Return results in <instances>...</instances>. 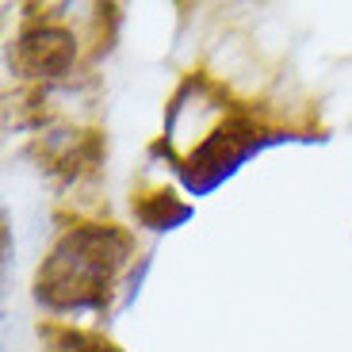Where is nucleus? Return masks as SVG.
<instances>
[{
	"label": "nucleus",
	"instance_id": "obj_1",
	"mask_svg": "<svg viewBox=\"0 0 352 352\" xmlns=\"http://www.w3.org/2000/svg\"><path fill=\"white\" fill-rule=\"evenodd\" d=\"M126 253H131V238L115 226L69 230L38 268V299L58 310L96 307V302H104L107 283H111L115 268L123 264Z\"/></svg>",
	"mask_w": 352,
	"mask_h": 352
},
{
	"label": "nucleus",
	"instance_id": "obj_2",
	"mask_svg": "<svg viewBox=\"0 0 352 352\" xmlns=\"http://www.w3.org/2000/svg\"><path fill=\"white\" fill-rule=\"evenodd\" d=\"M73 35L65 27H54V23H43V27H31L19 35V46H16V62L19 69H27L31 77H58L73 65Z\"/></svg>",
	"mask_w": 352,
	"mask_h": 352
},
{
	"label": "nucleus",
	"instance_id": "obj_3",
	"mask_svg": "<svg viewBox=\"0 0 352 352\" xmlns=\"http://www.w3.org/2000/svg\"><path fill=\"white\" fill-rule=\"evenodd\" d=\"M184 214H188V207L176 203L173 192H150L146 199H138V219L146 222V226L165 230V226H173V222H180Z\"/></svg>",
	"mask_w": 352,
	"mask_h": 352
},
{
	"label": "nucleus",
	"instance_id": "obj_4",
	"mask_svg": "<svg viewBox=\"0 0 352 352\" xmlns=\"http://www.w3.org/2000/svg\"><path fill=\"white\" fill-rule=\"evenodd\" d=\"M54 337V352H115L104 337L80 333V329H46Z\"/></svg>",
	"mask_w": 352,
	"mask_h": 352
}]
</instances>
